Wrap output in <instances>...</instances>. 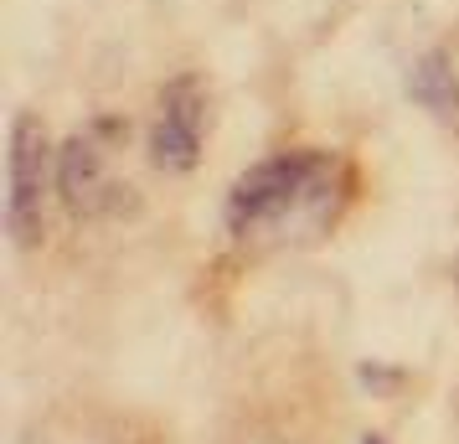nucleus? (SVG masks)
I'll list each match as a JSON object with an SVG mask.
<instances>
[{
    "mask_svg": "<svg viewBox=\"0 0 459 444\" xmlns=\"http://www.w3.org/2000/svg\"><path fill=\"white\" fill-rule=\"evenodd\" d=\"M57 191L73 217H99V212L119 207V187L108 176V161H104V145L99 135H73L63 150H57Z\"/></svg>",
    "mask_w": 459,
    "mask_h": 444,
    "instance_id": "20e7f679",
    "label": "nucleus"
},
{
    "mask_svg": "<svg viewBox=\"0 0 459 444\" xmlns=\"http://www.w3.org/2000/svg\"><path fill=\"white\" fill-rule=\"evenodd\" d=\"M331 212V161L320 155H273L253 166L228 196V228L238 238L290 222H320Z\"/></svg>",
    "mask_w": 459,
    "mask_h": 444,
    "instance_id": "f257e3e1",
    "label": "nucleus"
},
{
    "mask_svg": "<svg viewBox=\"0 0 459 444\" xmlns=\"http://www.w3.org/2000/svg\"><path fill=\"white\" fill-rule=\"evenodd\" d=\"M47 166L52 145L37 114H16L11 125V196H5V228L16 248H37L47 228Z\"/></svg>",
    "mask_w": 459,
    "mask_h": 444,
    "instance_id": "f03ea898",
    "label": "nucleus"
},
{
    "mask_svg": "<svg viewBox=\"0 0 459 444\" xmlns=\"http://www.w3.org/2000/svg\"><path fill=\"white\" fill-rule=\"evenodd\" d=\"M228 444H284V440H264V434H253V440H228Z\"/></svg>",
    "mask_w": 459,
    "mask_h": 444,
    "instance_id": "423d86ee",
    "label": "nucleus"
},
{
    "mask_svg": "<svg viewBox=\"0 0 459 444\" xmlns=\"http://www.w3.org/2000/svg\"><path fill=\"white\" fill-rule=\"evenodd\" d=\"M202 125H207V93L186 73L160 93V114L150 129V161L160 170H191L202 155Z\"/></svg>",
    "mask_w": 459,
    "mask_h": 444,
    "instance_id": "7ed1b4c3",
    "label": "nucleus"
},
{
    "mask_svg": "<svg viewBox=\"0 0 459 444\" xmlns=\"http://www.w3.org/2000/svg\"><path fill=\"white\" fill-rule=\"evenodd\" d=\"M361 444H387V440H382V434H361Z\"/></svg>",
    "mask_w": 459,
    "mask_h": 444,
    "instance_id": "0eeeda50",
    "label": "nucleus"
},
{
    "mask_svg": "<svg viewBox=\"0 0 459 444\" xmlns=\"http://www.w3.org/2000/svg\"><path fill=\"white\" fill-rule=\"evenodd\" d=\"M408 93H413L434 119H459V78H455V67H449L444 52H429V57L408 73Z\"/></svg>",
    "mask_w": 459,
    "mask_h": 444,
    "instance_id": "39448f33",
    "label": "nucleus"
}]
</instances>
